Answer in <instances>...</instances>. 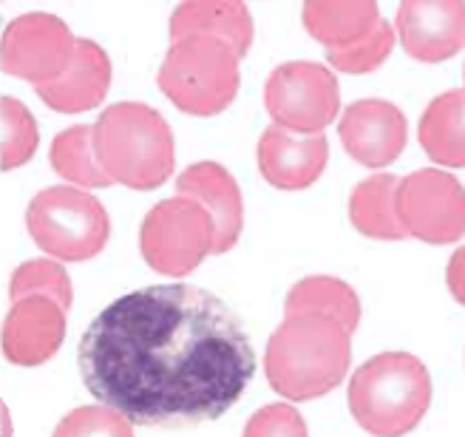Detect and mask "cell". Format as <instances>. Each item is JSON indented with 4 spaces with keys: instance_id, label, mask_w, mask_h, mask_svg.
<instances>
[{
    "instance_id": "3",
    "label": "cell",
    "mask_w": 465,
    "mask_h": 437,
    "mask_svg": "<svg viewBox=\"0 0 465 437\" xmlns=\"http://www.w3.org/2000/svg\"><path fill=\"white\" fill-rule=\"evenodd\" d=\"M94 151L111 182L153 191L173 174V134L145 103H116L94 123Z\"/></svg>"
},
{
    "instance_id": "15",
    "label": "cell",
    "mask_w": 465,
    "mask_h": 437,
    "mask_svg": "<svg viewBox=\"0 0 465 437\" xmlns=\"http://www.w3.org/2000/svg\"><path fill=\"white\" fill-rule=\"evenodd\" d=\"M176 194L199 199L216 222V247L213 256H224L236 247L244 227V202L239 182L219 163H196L184 168L176 179Z\"/></svg>"
},
{
    "instance_id": "25",
    "label": "cell",
    "mask_w": 465,
    "mask_h": 437,
    "mask_svg": "<svg viewBox=\"0 0 465 437\" xmlns=\"http://www.w3.org/2000/svg\"><path fill=\"white\" fill-rule=\"evenodd\" d=\"M394 49V29L391 23L378 20V26L371 29L363 40L352 45H338V49H327V60L332 68L343 74H369L378 65L386 63V57Z\"/></svg>"
},
{
    "instance_id": "19",
    "label": "cell",
    "mask_w": 465,
    "mask_h": 437,
    "mask_svg": "<svg viewBox=\"0 0 465 437\" xmlns=\"http://www.w3.org/2000/svg\"><path fill=\"white\" fill-rule=\"evenodd\" d=\"M398 185L401 179L391 174L369 176L349 196V219L358 227V233L381 242H401L409 230L398 214Z\"/></svg>"
},
{
    "instance_id": "17",
    "label": "cell",
    "mask_w": 465,
    "mask_h": 437,
    "mask_svg": "<svg viewBox=\"0 0 465 437\" xmlns=\"http://www.w3.org/2000/svg\"><path fill=\"white\" fill-rule=\"evenodd\" d=\"M213 35L244 57L252 45V15L244 0H182L171 15V37Z\"/></svg>"
},
{
    "instance_id": "7",
    "label": "cell",
    "mask_w": 465,
    "mask_h": 437,
    "mask_svg": "<svg viewBox=\"0 0 465 437\" xmlns=\"http://www.w3.org/2000/svg\"><path fill=\"white\" fill-rule=\"evenodd\" d=\"M216 247L213 214L193 196L176 194L148 211L139 230V250L156 273L182 275L193 273Z\"/></svg>"
},
{
    "instance_id": "13",
    "label": "cell",
    "mask_w": 465,
    "mask_h": 437,
    "mask_svg": "<svg viewBox=\"0 0 465 437\" xmlns=\"http://www.w3.org/2000/svg\"><path fill=\"white\" fill-rule=\"evenodd\" d=\"M65 313L52 295L12 302L4 321V355L17 366H40L65 341Z\"/></svg>"
},
{
    "instance_id": "4",
    "label": "cell",
    "mask_w": 465,
    "mask_h": 437,
    "mask_svg": "<svg viewBox=\"0 0 465 437\" xmlns=\"http://www.w3.org/2000/svg\"><path fill=\"white\" fill-rule=\"evenodd\" d=\"M431 406V375L409 353L369 358L349 381V409L355 423L381 437L417 429Z\"/></svg>"
},
{
    "instance_id": "12",
    "label": "cell",
    "mask_w": 465,
    "mask_h": 437,
    "mask_svg": "<svg viewBox=\"0 0 465 437\" xmlns=\"http://www.w3.org/2000/svg\"><path fill=\"white\" fill-rule=\"evenodd\" d=\"M346 154L366 168H386L398 159L409 140L406 114L386 100L352 103L338 123Z\"/></svg>"
},
{
    "instance_id": "18",
    "label": "cell",
    "mask_w": 465,
    "mask_h": 437,
    "mask_svg": "<svg viewBox=\"0 0 465 437\" xmlns=\"http://www.w3.org/2000/svg\"><path fill=\"white\" fill-rule=\"evenodd\" d=\"M301 20L312 40L327 49L352 45L378 26V0H304Z\"/></svg>"
},
{
    "instance_id": "6",
    "label": "cell",
    "mask_w": 465,
    "mask_h": 437,
    "mask_svg": "<svg viewBox=\"0 0 465 437\" xmlns=\"http://www.w3.org/2000/svg\"><path fill=\"white\" fill-rule=\"evenodd\" d=\"M26 227L40 250L63 262L94 259L111 236V219L88 191L54 185L40 191L26 211Z\"/></svg>"
},
{
    "instance_id": "22",
    "label": "cell",
    "mask_w": 465,
    "mask_h": 437,
    "mask_svg": "<svg viewBox=\"0 0 465 437\" xmlns=\"http://www.w3.org/2000/svg\"><path fill=\"white\" fill-rule=\"evenodd\" d=\"M52 168L80 188H105L111 185L108 174L103 171L94 151V125H74L60 131L52 143Z\"/></svg>"
},
{
    "instance_id": "1",
    "label": "cell",
    "mask_w": 465,
    "mask_h": 437,
    "mask_svg": "<svg viewBox=\"0 0 465 437\" xmlns=\"http://www.w3.org/2000/svg\"><path fill=\"white\" fill-rule=\"evenodd\" d=\"M83 383L143 429H196L232 409L255 375L247 330L193 284L120 295L80 338Z\"/></svg>"
},
{
    "instance_id": "9",
    "label": "cell",
    "mask_w": 465,
    "mask_h": 437,
    "mask_svg": "<svg viewBox=\"0 0 465 437\" xmlns=\"http://www.w3.org/2000/svg\"><path fill=\"white\" fill-rule=\"evenodd\" d=\"M77 37L54 15L29 12L15 17L0 45V63L9 77L26 80L32 85L54 83L74 63Z\"/></svg>"
},
{
    "instance_id": "14",
    "label": "cell",
    "mask_w": 465,
    "mask_h": 437,
    "mask_svg": "<svg viewBox=\"0 0 465 437\" xmlns=\"http://www.w3.org/2000/svg\"><path fill=\"white\" fill-rule=\"evenodd\" d=\"M330 159L323 134H301L272 125L259 140V168L272 188L304 191L321 179Z\"/></svg>"
},
{
    "instance_id": "27",
    "label": "cell",
    "mask_w": 465,
    "mask_h": 437,
    "mask_svg": "<svg viewBox=\"0 0 465 437\" xmlns=\"http://www.w3.org/2000/svg\"><path fill=\"white\" fill-rule=\"evenodd\" d=\"M244 434L247 437H264V434L304 437L310 432H307L304 418H301L292 406H287V403H272V406H264V409L255 412V415L244 426Z\"/></svg>"
},
{
    "instance_id": "5",
    "label": "cell",
    "mask_w": 465,
    "mask_h": 437,
    "mask_svg": "<svg viewBox=\"0 0 465 437\" xmlns=\"http://www.w3.org/2000/svg\"><path fill=\"white\" fill-rule=\"evenodd\" d=\"M239 52L222 37L188 35L173 40L156 74L159 91L182 114L216 117L239 94Z\"/></svg>"
},
{
    "instance_id": "8",
    "label": "cell",
    "mask_w": 465,
    "mask_h": 437,
    "mask_svg": "<svg viewBox=\"0 0 465 437\" xmlns=\"http://www.w3.org/2000/svg\"><path fill=\"white\" fill-rule=\"evenodd\" d=\"M264 108L275 125L292 134H323L341 111L332 68L310 60L278 65L264 85Z\"/></svg>"
},
{
    "instance_id": "2",
    "label": "cell",
    "mask_w": 465,
    "mask_h": 437,
    "mask_svg": "<svg viewBox=\"0 0 465 437\" xmlns=\"http://www.w3.org/2000/svg\"><path fill=\"white\" fill-rule=\"evenodd\" d=\"M338 318L292 313L267 343V381L290 401H312L332 392L346 378L352 341Z\"/></svg>"
},
{
    "instance_id": "24",
    "label": "cell",
    "mask_w": 465,
    "mask_h": 437,
    "mask_svg": "<svg viewBox=\"0 0 465 437\" xmlns=\"http://www.w3.org/2000/svg\"><path fill=\"white\" fill-rule=\"evenodd\" d=\"M26 295H52L63 310H72L74 287H72V279H68V273L57 262L35 259V262L20 264L9 284L12 302H20V298H26Z\"/></svg>"
},
{
    "instance_id": "20",
    "label": "cell",
    "mask_w": 465,
    "mask_h": 437,
    "mask_svg": "<svg viewBox=\"0 0 465 437\" xmlns=\"http://www.w3.org/2000/svg\"><path fill=\"white\" fill-rule=\"evenodd\" d=\"M420 145L431 163L465 168V91H446L420 117Z\"/></svg>"
},
{
    "instance_id": "10",
    "label": "cell",
    "mask_w": 465,
    "mask_h": 437,
    "mask_svg": "<svg viewBox=\"0 0 465 437\" xmlns=\"http://www.w3.org/2000/svg\"><path fill=\"white\" fill-rule=\"evenodd\" d=\"M398 214L409 236L451 244L465 236V188L446 171H414L398 185Z\"/></svg>"
},
{
    "instance_id": "21",
    "label": "cell",
    "mask_w": 465,
    "mask_h": 437,
    "mask_svg": "<svg viewBox=\"0 0 465 437\" xmlns=\"http://www.w3.org/2000/svg\"><path fill=\"white\" fill-rule=\"evenodd\" d=\"M284 313H323L338 318L341 324L355 333L361 324V302L355 290L341 279H330V275H310V279L298 282L284 302Z\"/></svg>"
},
{
    "instance_id": "16",
    "label": "cell",
    "mask_w": 465,
    "mask_h": 437,
    "mask_svg": "<svg viewBox=\"0 0 465 437\" xmlns=\"http://www.w3.org/2000/svg\"><path fill=\"white\" fill-rule=\"evenodd\" d=\"M37 97L60 114H83L97 108L111 88V57L94 40H77L74 63L54 83L35 85Z\"/></svg>"
},
{
    "instance_id": "23",
    "label": "cell",
    "mask_w": 465,
    "mask_h": 437,
    "mask_svg": "<svg viewBox=\"0 0 465 437\" xmlns=\"http://www.w3.org/2000/svg\"><path fill=\"white\" fill-rule=\"evenodd\" d=\"M0 128H4V143H0V156H4V171H15L26 165L40 145L37 123L32 111L15 97L0 100Z\"/></svg>"
},
{
    "instance_id": "29",
    "label": "cell",
    "mask_w": 465,
    "mask_h": 437,
    "mask_svg": "<svg viewBox=\"0 0 465 437\" xmlns=\"http://www.w3.org/2000/svg\"><path fill=\"white\" fill-rule=\"evenodd\" d=\"M462 74H465V72H462Z\"/></svg>"
},
{
    "instance_id": "26",
    "label": "cell",
    "mask_w": 465,
    "mask_h": 437,
    "mask_svg": "<svg viewBox=\"0 0 465 437\" xmlns=\"http://www.w3.org/2000/svg\"><path fill=\"white\" fill-rule=\"evenodd\" d=\"M57 437H77V434H134V423L111 406H83L74 409L72 415L63 418L54 429Z\"/></svg>"
},
{
    "instance_id": "11",
    "label": "cell",
    "mask_w": 465,
    "mask_h": 437,
    "mask_svg": "<svg viewBox=\"0 0 465 437\" xmlns=\"http://www.w3.org/2000/svg\"><path fill=\"white\" fill-rule=\"evenodd\" d=\"M394 26L409 57L451 60L465 45V0H401Z\"/></svg>"
},
{
    "instance_id": "28",
    "label": "cell",
    "mask_w": 465,
    "mask_h": 437,
    "mask_svg": "<svg viewBox=\"0 0 465 437\" xmlns=\"http://www.w3.org/2000/svg\"><path fill=\"white\" fill-rule=\"evenodd\" d=\"M446 284H449L451 295L465 307V247L454 250V256L446 267Z\"/></svg>"
}]
</instances>
